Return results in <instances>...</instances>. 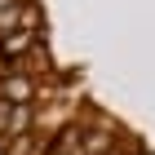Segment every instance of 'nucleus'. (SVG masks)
<instances>
[{
	"label": "nucleus",
	"mask_w": 155,
	"mask_h": 155,
	"mask_svg": "<svg viewBox=\"0 0 155 155\" xmlns=\"http://www.w3.org/2000/svg\"><path fill=\"white\" fill-rule=\"evenodd\" d=\"M36 129V111H31V102L27 107H13V115H9V137H22V133H31Z\"/></svg>",
	"instance_id": "obj_2"
},
{
	"label": "nucleus",
	"mask_w": 155,
	"mask_h": 155,
	"mask_svg": "<svg viewBox=\"0 0 155 155\" xmlns=\"http://www.w3.org/2000/svg\"><path fill=\"white\" fill-rule=\"evenodd\" d=\"M0 102L27 107V102H36V84L27 80V75H5V80H0Z\"/></svg>",
	"instance_id": "obj_1"
},
{
	"label": "nucleus",
	"mask_w": 155,
	"mask_h": 155,
	"mask_svg": "<svg viewBox=\"0 0 155 155\" xmlns=\"http://www.w3.org/2000/svg\"><path fill=\"white\" fill-rule=\"evenodd\" d=\"M0 155H9V142H5V137H0Z\"/></svg>",
	"instance_id": "obj_3"
},
{
	"label": "nucleus",
	"mask_w": 155,
	"mask_h": 155,
	"mask_svg": "<svg viewBox=\"0 0 155 155\" xmlns=\"http://www.w3.org/2000/svg\"><path fill=\"white\" fill-rule=\"evenodd\" d=\"M115 155H120V151H115Z\"/></svg>",
	"instance_id": "obj_4"
}]
</instances>
